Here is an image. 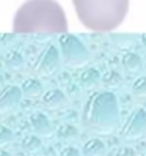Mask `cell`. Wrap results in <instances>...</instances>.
Segmentation results:
<instances>
[{
  "label": "cell",
  "mask_w": 146,
  "mask_h": 156,
  "mask_svg": "<svg viewBox=\"0 0 146 156\" xmlns=\"http://www.w3.org/2000/svg\"><path fill=\"white\" fill-rule=\"evenodd\" d=\"M29 122H30V128L34 130V133L37 136L42 137H50L55 133V128H53L50 119L47 118L42 112H34L29 116Z\"/></svg>",
  "instance_id": "cell-8"
},
{
  "label": "cell",
  "mask_w": 146,
  "mask_h": 156,
  "mask_svg": "<svg viewBox=\"0 0 146 156\" xmlns=\"http://www.w3.org/2000/svg\"><path fill=\"white\" fill-rule=\"evenodd\" d=\"M22 98H23V93L19 86H6L0 92V115L12 112L14 108H17Z\"/></svg>",
  "instance_id": "cell-7"
},
{
  "label": "cell",
  "mask_w": 146,
  "mask_h": 156,
  "mask_svg": "<svg viewBox=\"0 0 146 156\" xmlns=\"http://www.w3.org/2000/svg\"><path fill=\"white\" fill-rule=\"evenodd\" d=\"M145 44H146V42H145Z\"/></svg>",
  "instance_id": "cell-23"
},
{
  "label": "cell",
  "mask_w": 146,
  "mask_h": 156,
  "mask_svg": "<svg viewBox=\"0 0 146 156\" xmlns=\"http://www.w3.org/2000/svg\"><path fill=\"white\" fill-rule=\"evenodd\" d=\"M56 136L59 140H62V142L72 143L79 137V130H77L76 126L70 125V123H63V125H60V126L57 128Z\"/></svg>",
  "instance_id": "cell-13"
},
{
  "label": "cell",
  "mask_w": 146,
  "mask_h": 156,
  "mask_svg": "<svg viewBox=\"0 0 146 156\" xmlns=\"http://www.w3.org/2000/svg\"><path fill=\"white\" fill-rule=\"evenodd\" d=\"M62 50H63V59L66 62V65L72 67H80L86 65L89 57L82 43L75 37L62 39Z\"/></svg>",
  "instance_id": "cell-5"
},
{
  "label": "cell",
  "mask_w": 146,
  "mask_h": 156,
  "mask_svg": "<svg viewBox=\"0 0 146 156\" xmlns=\"http://www.w3.org/2000/svg\"><path fill=\"white\" fill-rule=\"evenodd\" d=\"M42 102L47 109L57 110V109H62L63 106H66L67 98L60 89H49L47 92L43 93Z\"/></svg>",
  "instance_id": "cell-9"
},
{
  "label": "cell",
  "mask_w": 146,
  "mask_h": 156,
  "mask_svg": "<svg viewBox=\"0 0 146 156\" xmlns=\"http://www.w3.org/2000/svg\"><path fill=\"white\" fill-rule=\"evenodd\" d=\"M59 156H82V153L79 152V149L75 146H66L65 149H62V152L59 153Z\"/></svg>",
  "instance_id": "cell-20"
},
{
  "label": "cell",
  "mask_w": 146,
  "mask_h": 156,
  "mask_svg": "<svg viewBox=\"0 0 146 156\" xmlns=\"http://www.w3.org/2000/svg\"><path fill=\"white\" fill-rule=\"evenodd\" d=\"M105 153H106V145L98 137L89 139L82 149V156H105Z\"/></svg>",
  "instance_id": "cell-10"
},
{
  "label": "cell",
  "mask_w": 146,
  "mask_h": 156,
  "mask_svg": "<svg viewBox=\"0 0 146 156\" xmlns=\"http://www.w3.org/2000/svg\"><path fill=\"white\" fill-rule=\"evenodd\" d=\"M33 156H36V155H33Z\"/></svg>",
  "instance_id": "cell-24"
},
{
  "label": "cell",
  "mask_w": 146,
  "mask_h": 156,
  "mask_svg": "<svg viewBox=\"0 0 146 156\" xmlns=\"http://www.w3.org/2000/svg\"><path fill=\"white\" fill-rule=\"evenodd\" d=\"M20 89H22L23 96H26L29 99H36V98H39V96L43 93L42 83H40V80L34 79V77L26 79V80L22 83Z\"/></svg>",
  "instance_id": "cell-11"
},
{
  "label": "cell",
  "mask_w": 146,
  "mask_h": 156,
  "mask_svg": "<svg viewBox=\"0 0 146 156\" xmlns=\"http://www.w3.org/2000/svg\"><path fill=\"white\" fill-rule=\"evenodd\" d=\"M120 136L125 140L133 142L139 140L146 136V110L145 109H136L126 119L125 125L122 126Z\"/></svg>",
  "instance_id": "cell-4"
},
{
  "label": "cell",
  "mask_w": 146,
  "mask_h": 156,
  "mask_svg": "<svg viewBox=\"0 0 146 156\" xmlns=\"http://www.w3.org/2000/svg\"><path fill=\"white\" fill-rule=\"evenodd\" d=\"M120 119L118 98L109 90H99L89 96L83 108V123L93 132L110 135Z\"/></svg>",
  "instance_id": "cell-3"
},
{
  "label": "cell",
  "mask_w": 146,
  "mask_h": 156,
  "mask_svg": "<svg viewBox=\"0 0 146 156\" xmlns=\"http://www.w3.org/2000/svg\"><path fill=\"white\" fill-rule=\"evenodd\" d=\"M0 156H12L9 153V152H6V151H0Z\"/></svg>",
  "instance_id": "cell-22"
},
{
  "label": "cell",
  "mask_w": 146,
  "mask_h": 156,
  "mask_svg": "<svg viewBox=\"0 0 146 156\" xmlns=\"http://www.w3.org/2000/svg\"><path fill=\"white\" fill-rule=\"evenodd\" d=\"M116 156H135V151L132 147H120Z\"/></svg>",
  "instance_id": "cell-21"
},
{
  "label": "cell",
  "mask_w": 146,
  "mask_h": 156,
  "mask_svg": "<svg viewBox=\"0 0 146 156\" xmlns=\"http://www.w3.org/2000/svg\"><path fill=\"white\" fill-rule=\"evenodd\" d=\"M80 23L93 32L119 27L129 10V0H72Z\"/></svg>",
  "instance_id": "cell-2"
},
{
  "label": "cell",
  "mask_w": 146,
  "mask_h": 156,
  "mask_svg": "<svg viewBox=\"0 0 146 156\" xmlns=\"http://www.w3.org/2000/svg\"><path fill=\"white\" fill-rule=\"evenodd\" d=\"M122 66L123 70L126 72L127 75H136L142 70V60L141 57L133 55V53H127L122 59Z\"/></svg>",
  "instance_id": "cell-14"
},
{
  "label": "cell",
  "mask_w": 146,
  "mask_h": 156,
  "mask_svg": "<svg viewBox=\"0 0 146 156\" xmlns=\"http://www.w3.org/2000/svg\"><path fill=\"white\" fill-rule=\"evenodd\" d=\"M79 82H80V86H82L83 89L92 90L99 85L100 73L96 70V69H86L83 73H80Z\"/></svg>",
  "instance_id": "cell-12"
},
{
  "label": "cell",
  "mask_w": 146,
  "mask_h": 156,
  "mask_svg": "<svg viewBox=\"0 0 146 156\" xmlns=\"http://www.w3.org/2000/svg\"><path fill=\"white\" fill-rule=\"evenodd\" d=\"M59 65H60L59 53L53 46H49L40 55L37 63L34 66V72L40 77H49V76H53L59 70Z\"/></svg>",
  "instance_id": "cell-6"
},
{
  "label": "cell",
  "mask_w": 146,
  "mask_h": 156,
  "mask_svg": "<svg viewBox=\"0 0 146 156\" xmlns=\"http://www.w3.org/2000/svg\"><path fill=\"white\" fill-rule=\"evenodd\" d=\"M19 33H66L67 19L56 0H27L14 16Z\"/></svg>",
  "instance_id": "cell-1"
},
{
  "label": "cell",
  "mask_w": 146,
  "mask_h": 156,
  "mask_svg": "<svg viewBox=\"0 0 146 156\" xmlns=\"http://www.w3.org/2000/svg\"><path fill=\"white\" fill-rule=\"evenodd\" d=\"M100 80H102V85L106 87V89H118L119 86L122 85V75L118 73V72L115 70H110V72H106L102 77H100Z\"/></svg>",
  "instance_id": "cell-15"
},
{
  "label": "cell",
  "mask_w": 146,
  "mask_h": 156,
  "mask_svg": "<svg viewBox=\"0 0 146 156\" xmlns=\"http://www.w3.org/2000/svg\"><path fill=\"white\" fill-rule=\"evenodd\" d=\"M24 65V60L22 55L19 53H10L6 57V66L9 67L10 70H20Z\"/></svg>",
  "instance_id": "cell-18"
},
{
  "label": "cell",
  "mask_w": 146,
  "mask_h": 156,
  "mask_svg": "<svg viewBox=\"0 0 146 156\" xmlns=\"http://www.w3.org/2000/svg\"><path fill=\"white\" fill-rule=\"evenodd\" d=\"M14 135L7 126H0V147H5L13 142Z\"/></svg>",
  "instance_id": "cell-19"
},
{
  "label": "cell",
  "mask_w": 146,
  "mask_h": 156,
  "mask_svg": "<svg viewBox=\"0 0 146 156\" xmlns=\"http://www.w3.org/2000/svg\"><path fill=\"white\" fill-rule=\"evenodd\" d=\"M132 95L136 99H146V76H141L133 82Z\"/></svg>",
  "instance_id": "cell-17"
},
{
  "label": "cell",
  "mask_w": 146,
  "mask_h": 156,
  "mask_svg": "<svg viewBox=\"0 0 146 156\" xmlns=\"http://www.w3.org/2000/svg\"><path fill=\"white\" fill-rule=\"evenodd\" d=\"M22 146H23V149L26 152H29V153H37V152L42 151L43 143L37 135H29V136L23 137Z\"/></svg>",
  "instance_id": "cell-16"
}]
</instances>
